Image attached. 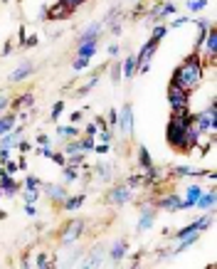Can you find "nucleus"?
Returning a JSON list of instances; mask_svg holds the SVG:
<instances>
[{
	"label": "nucleus",
	"mask_w": 217,
	"mask_h": 269,
	"mask_svg": "<svg viewBox=\"0 0 217 269\" xmlns=\"http://www.w3.org/2000/svg\"><path fill=\"white\" fill-rule=\"evenodd\" d=\"M8 106H10V99H8V97H5V94H0V114L5 111V109H8Z\"/></svg>",
	"instance_id": "nucleus-53"
},
{
	"label": "nucleus",
	"mask_w": 217,
	"mask_h": 269,
	"mask_svg": "<svg viewBox=\"0 0 217 269\" xmlns=\"http://www.w3.org/2000/svg\"><path fill=\"white\" fill-rule=\"evenodd\" d=\"M215 203H217V190H215V185H212V188L203 190V195L198 198L195 208L203 210V213H207V210H215Z\"/></svg>",
	"instance_id": "nucleus-13"
},
{
	"label": "nucleus",
	"mask_w": 217,
	"mask_h": 269,
	"mask_svg": "<svg viewBox=\"0 0 217 269\" xmlns=\"http://www.w3.org/2000/svg\"><path fill=\"white\" fill-rule=\"evenodd\" d=\"M79 119H82V111H74V114H72V121H74V124H77Z\"/></svg>",
	"instance_id": "nucleus-60"
},
{
	"label": "nucleus",
	"mask_w": 217,
	"mask_h": 269,
	"mask_svg": "<svg viewBox=\"0 0 217 269\" xmlns=\"http://www.w3.org/2000/svg\"><path fill=\"white\" fill-rule=\"evenodd\" d=\"M192 126H195V131L200 136L210 133V139H215L217 136V101L215 99L210 101L200 114H192Z\"/></svg>",
	"instance_id": "nucleus-3"
},
{
	"label": "nucleus",
	"mask_w": 217,
	"mask_h": 269,
	"mask_svg": "<svg viewBox=\"0 0 217 269\" xmlns=\"http://www.w3.org/2000/svg\"><path fill=\"white\" fill-rule=\"evenodd\" d=\"M126 185H129L131 190H136V188H141V185H146L143 170H141V173H133V175H129V178H126Z\"/></svg>",
	"instance_id": "nucleus-32"
},
{
	"label": "nucleus",
	"mask_w": 217,
	"mask_h": 269,
	"mask_svg": "<svg viewBox=\"0 0 217 269\" xmlns=\"http://www.w3.org/2000/svg\"><path fill=\"white\" fill-rule=\"evenodd\" d=\"M207 3L210 0H188L185 8H188V13H203L205 8H207Z\"/></svg>",
	"instance_id": "nucleus-35"
},
{
	"label": "nucleus",
	"mask_w": 217,
	"mask_h": 269,
	"mask_svg": "<svg viewBox=\"0 0 217 269\" xmlns=\"http://www.w3.org/2000/svg\"><path fill=\"white\" fill-rule=\"evenodd\" d=\"M116 131L121 136H131L133 133V104H124L118 111V121H116Z\"/></svg>",
	"instance_id": "nucleus-8"
},
{
	"label": "nucleus",
	"mask_w": 217,
	"mask_h": 269,
	"mask_svg": "<svg viewBox=\"0 0 217 269\" xmlns=\"http://www.w3.org/2000/svg\"><path fill=\"white\" fill-rule=\"evenodd\" d=\"M94 151H97L99 156H104V153H109V151H111V143H97V146H94Z\"/></svg>",
	"instance_id": "nucleus-49"
},
{
	"label": "nucleus",
	"mask_w": 217,
	"mask_h": 269,
	"mask_svg": "<svg viewBox=\"0 0 217 269\" xmlns=\"http://www.w3.org/2000/svg\"><path fill=\"white\" fill-rule=\"evenodd\" d=\"M156 213H158V208L143 205V208H141V217H138L136 230H138V232H148V230L153 227V222H156Z\"/></svg>",
	"instance_id": "nucleus-11"
},
{
	"label": "nucleus",
	"mask_w": 217,
	"mask_h": 269,
	"mask_svg": "<svg viewBox=\"0 0 217 269\" xmlns=\"http://www.w3.org/2000/svg\"><path fill=\"white\" fill-rule=\"evenodd\" d=\"M84 136H91V139H97V136H99V126H97V121L87 124V128H84Z\"/></svg>",
	"instance_id": "nucleus-46"
},
{
	"label": "nucleus",
	"mask_w": 217,
	"mask_h": 269,
	"mask_svg": "<svg viewBox=\"0 0 217 269\" xmlns=\"http://www.w3.org/2000/svg\"><path fill=\"white\" fill-rule=\"evenodd\" d=\"M22 188H25V190H42V181H40L37 175H25Z\"/></svg>",
	"instance_id": "nucleus-31"
},
{
	"label": "nucleus",
	"mask_w": 217,
	"mask_h": 269,
	"mask_svg": "<svg viewBox=\"0 0 217 269\" xmlns=\"http://www.w3.org/2000/svg\"><path fill=\"white\" fill-rule=\"evenodd\" d=\"M97 50H99V40H84V42L77 44V57L91 59V57L97 55Z\"/></svg>",
	"instance_id": "nucleus-18"
},
{
	"label": "nucleus",
	"mask_w": 217,
	"mask_h": 269,
	"mask_svg": "<svg viewBox=\"0 0 217 269\" xmlns=\"http://www.w3.org/2000/svg\"><path fill=\"white\" fill-rule=\"evenodd\" d=\"M0 193H3V198H15L20 193V183H15V178L10 173L0 175Z\"/></svg>",
	"instance_id": "nucleus-12"
},
{
	"label": "nucleus",
	"mask_w": 217,
	"mask_h": 269,
	"mask_svg": "<svg viewBox=\"0 0 217 269\" xmlns=\"http://www.w3.org/2000/svg\"><path fill=\"white\" fill-rule=\"evenodd\" d=\"M10 52H13V42H8L5 47H3V57H8Z\"/></svg>",
	"instance_id": "nucleus-59"
},
{
	"label": "nucleus",
	"mask_w": 217,
	"mask_h": 269,
	"mask_svg": "<svg viewBox=\"0 0 217 269\" xmlns=\"http://www.w3.org/2000/svg\"><path fill=\"white\" fill-rule=\"evenodd\" d=\"M15 148H17L20 153H28V151H32V143H30V141H22V139H17Z\"/></svg>",
	"instance_id": "nucleus-47"
},
{
	"label": "nucleus",
	"mask_w": 217,
	"mask_h": 269,
	"mask_svg": "<svg viewBox=\"0 0 217 269\" xmlns=\"http://www.w3.org/2000/svg\"><path fill=\"white\" fill-rule=\"evenodd\" d=\"M35 143H37V146H50V136H47V133H37Z\"/></svg>",
	"instance_id": "nucleus-51"
},
{
	"label": "nucleus",
	"mask_w": 217,
	"mask_h": 269,
	"mask_svg": "<svg viewBox=\"0 0 217 269\" xmlns=\"http://www.w3.org/2000/svg\"><path fill=\"white\" fill-rule=\"evenodd\" d=\"M89 62H91V59H87V57H74L72 70H74V72H84V70L89 67Z\"/></svg>",
	"instance_id": "nucleus-38"
},
{
	"label": "nucleus",
	"mask_w": 217,
	"mask_h": 269,
	"mask_svg": "<svg viewBox=\"0 0 217 269\" xmlns=\"http://www.w3.org/2000/svg\"><path fill=\"white\" fill-rule=\"evenodd\" d=\"M116 121H118V109H111L109 116H106V126L111 128V131H116Z\"/></svg>",
	"instance_id": "nucleus-42"
},
{
	"label": "nucleus",
	"mask_w": 217,
	"mask_h": 269,
	"mask_svg": "<svg viewBox=\"0 0 217 269\" xmlns=\"http://www.w3.org/2000/svg\"><path fill=\"white\" fill-rule=\"evenodd\" d=\"M35 267H40V269H50V267H55V264L50 262V257L44 255V252H40V255L35 257Z\"/></svg>",
	"instance_id": "nucleus-37"
},
{
	"label": "nucleus",
	"mask_w": 217,
	"mask_h": 269,
	"mask_svg": "<svg viewBox=\"0 0 217 269\" xmlns=\"http://www.w3.org/2000/svg\"><path fill=\"white\" fill-rule=\"evenodd\" d=\"M25 213H28L30 217H35V215H37V208H35V205H25Z\"/></svg>",
	"instance_id": "nucleus-58"
},
{
	"label": "nucleus",
	"mask_w": 217,
	"mask_h": 269,
	"mask_svg": "<svg viewBox=\"0 0 217 269\" xmlns=\"http://www.w3.org/2000/svg\"><path fill=\"white\" fill-rule=\"evenodd\" d=\"M129 252V242L126 240H116L114 247L109 250V259H111V264H121L124 262V257Z\"/></svg>",
	"instance_id": "nucleus-14"
},
{
	"label": "nucleus",
	"mask_w": 217,
	"mask_h": 269,
	"mask_svg": "<svg viewBox=\"0 0 217 269\" xmlns=\"http://www.w3.org/2000/svg\"><path fill=\"white\" fill-rule=\"evenodd\" d=\"M50 158H52L57 166H67V156H64V153H55V151H52V156Z\"/></svg>",
	"instance_id": "nucleus-50"
},
{
	"label": "nucleus",
	"mask_w": 217,
	"mask_h": 269,
	"mask_svg": "<svg viewBox=\"0 0 217 269\" xmlns=\"http://www.w3.org/2000/svg\"><path fill=\"white\" fill-rule=\"evenodd\" d=\"M106 52H109V57H118V52H121V47L116 42H111L109 47H106Z\"/></svg>",
	"instance_id": "nucleus-52"
},
{
	"label": "nucleus",
	"mask_w": 217,
	"mask_h": 269,
	"mask_svg": "<svg viewBox=\"0 0 217 269\" xmlns=\"http://www.w3.org/2000/svg\"><path fill=\"white\" fill-rule=\"evenodd\" d=\"M188 23H190V17H188V15H180V17H175L173 23H171V25H168V30L183 28V25H188Z\"/></svg>",
	"instance_id": "nucleus-43"
},
{
	"label": "nucleus",
	"mask_w": 217,
	"mask_h": 269,
	"mask_svg": "<svg viewBox=\"0 0 217 269\" xmlns=\"http://www.w3.org/2000/svg\"><path fill=\"white\" fill-rule=\"evenodd\" d=\"M3 168H5L8 173H10V175H13V173H17V170H20V166H17V161H10V158H8V161L3 163Z\"/></svg>",
	"instance_id": "nucleus-48"
},
{
	"label": "nucleus",
	"mask_w": 217,
	"mask_h": 269,
	"mask_svg": "<svg viewBox=\"0 0 217 269\" xmlns=\"http://www.w3.org/2000/svg\"><path fill=\"white\" fill-rule=\"evenodd\" d=\"M203 79H205V62L203 57L198 55V52H190L173 72V84H178L180 89H185V92H195V89H200L203 86Z\"/></svg>",
	"instance_id": "nucleus-1"
},
{
	"label": "nucleus",
	"mask_w": 217,
	"mask_h": 269,
	"mask_svg": "<svg viewBox=\"0 0 217 269\" xmlns=\"http://www.w3.org/2000/svg\"><path fill=\"white\" fill-rule=\"evenodd\" d=\"M57 136L59 139H79V128L77 126H57Z\"/></svg>",
	"instance_id": "nucleus-28"
},
{
	"label": "nucleus",
	"mask_w": 217,
	"mask_h": 269,
	"mask_svg": "<svg viewBox=\"0 0 217 269\" xmlns=\"http://www.w3.org/2000/svg\"><path fill=\"white\" fill-rule=\"evenodd\" d=\"M0 198H3V193H0Z\"/></svg>",
	"instance_id": "nucleus-62"
},
{
	"label": "nucleus",
	"mask_w": 217,
	"mask_h": 269,
	"mask_svg": "<svg viewBox=\"0 0 217 269\" xmlns=\"http://www.w3.org/2000/svg\"><path fill=\"white\" fill-rule=\"evenodd\" d=\"M94 173H97L102 181H111V166H109L106 161H99V163L94 166Z\"/></svg>",
	"instance_id": "nucleus-27"
},
{
	"label": "nucleus",
	"mask_w": 217,
	"mask_h": 269,
	"mask_svg": "<svg viewBox=\"0 0 217 269\" xmlns=\"http://www.w3.org/2000/svg\"><path fill=\"white\" fill-rule=\"evenodd\" d=\"M62 175H64V181H67V183H74V181H79V178H82L79 168H72V166H62Z\"/></svg>",
	"instance_id": "nucleus-29"
},
{
	"label": "nucleus",
	"mask_w": 217,
	"mask_h": 269,
	"mask_svg": "<svg viewBox=\"0 0 217 269\" xmlns=\"http://www.w3.org/2000/svg\"><path fill=\"white\" fill-rule=\"evenodd\" d=\"M165 35H168V25H163V20H160V25H156V28H153V35H151V37H156V40H163Z\"/></svg>",
	"instance_id": "nucleus-41"
},
{
	"label": "nucleus",
	"mask_w": 217,
	"mask_h": 269,
	"mask_svg": "<svg viewBox=\"0 0 217 269\" xmlns=\"http://www.w3.org/2000/svg\"><path fill=\"white\" fill-rule=\"evenodd\" d=\"M190 124H192V114H190V109L171 114V121H168V128H165V141L171 143V148L180 151L183 133H185V128H188Z\"/></svg>",
	"instance_id": "nucleus-2"
},
{
	"label": "nucleus",
	"mask_w": 217,
	"mask_h": 269,
	"mask_svg": "<svg viewBox=\"0 0 217 269\" xmlns=\"http://www.w3.org/2000/svg\"><path fill=\"white\" fill-rule=\"evenodd\" d=\"M5 217H8V213H5V210H0V220H5Z\"/></svg>",
	"instance_id": "nucleus-61"
},
{
	"label": "nucleus",
	"mask_w": 217,
	"mask_h": 269,
	"mask_svg": "<svg viewBox=\"0 0 217 269\" xmlns=\"http://www.w3.org/2000/svg\"><path fill=\"white\" fill-rule=\"evenodd\" d=\"M79 146H82V153H89V151H94L97 141L91 136H84V139H79Z\"/></svg>",
	"instance_id": "nucleus-40"
},
{
	"label": "nucleus",
	"mask_w": 217,
	"mask_h": 269,
	"mask_svg": "<svg viewBox=\"0 0 217 269\" xmlns=\"http://www.w3.org/2000/svg\"><path fill=\"white\" fill-rule=\"evenodd\" d=\"M42 193L50 198V203H57V205H62L64 198L69 195L67 188H64L62 183H42Z\"/></svg>",
	"instance_id": "nucleus-10"
},
{
	"label": "nucleus",
	"mask_w": 217,
	"mask_h": 269,
	"mask_svg": "<svg viewBox=\"0 0 217 269\" xmlns=\"http://www.w3.org/2000/svg\"><path fill=\"white\" fill-rule=\"evenodd\" d=\"M64 156H72V153H82V146H79V139H72L69 143H64Z\"/></svg>",
	"instance_id": "nucleus-36"
},
{
	"label": "nucleus",
	"mask_w": 217,
	"mask_h": 269,
	"mask_svg": "<svg viewBox=\"0 0 217 269\" xmlns=\"http://www.w3.org/2000/svg\"><path fill=\"white\" fill-rule=\"evenodd\" d=\"M131 200H133V190H131L126 183L114 185V188L109 190V195H106V203H109V205H116V208H121V205H129Z\"/></svg>",
	"instance_id": "nucleus-7"
},
{
	"label": "nucleus",
	"mask_w": 217,
	"mask_h": 269,
	"mask_svg": "<svg viewBox=\"0 0 217 269\" xmlns=\"http://www.w3.org/2000/svg\"><path fill=\"white\" fill-rule=\"evenodd\" d=\"M15 121H17V114H15V111H3V114H0V136H3V133H8V131H13Z\"/></svg>",
	"instance_id": "nucleus-22"
},
{
	"label": "nucleus",
	"mask_w": 217,
	"mask_h": 269,
	"mask_svg": "<svg viewBox=\"0 0 217 269\" xmlns=\"http://www.w3.org/2000/svg\"><path fill=\"white\" fill-rule=\"evenodd\" d=\"M84 3H87V0H59V5H62V8H67L69 13H74L77 8H82Z\"/></svg>",
	"instance_id": "nucleus-39"
},
{
	"label": "nucleus",
	"mask_w": 217,
	"mask_h": 269,
	"mask_svg": "<svg viewBox=\"0 0 217 269\" xmlns=\"http://www.w3.org/2000/svg\"><path fill=\"white\" fill-rule=\"evenodd\" d=\"M203 185L200 183H190L188 188H185V195H183V200L188 203V210H195V203H198V198L203 195Z\"/></svg>",
	"instance_id": "nucleus-16"
},
{
	"label": "nucleus",
	"mask_w": 217,
	"mask_h": 269,
	"mask_svg": "<svg viewBox=\"0 0 217 269\" xmlns=\"http://www.w3.org/2000/svg\"><path fill=\"white\" fill-rule=\"evenodd\" d=\"M156 208L165 210V213H183L185 210V200L180 195H163V198L156 200Z\"/></svg>",
	"instance_id": "nucleus-9"
},
{
	"label": "nucleus",
	"mask_w": 217,
	"mask_h": 269,
	"mask_svg": "<svg viewBox=\"0 0 217 269\" xmlns=\"http://www.w3.org/2000/svg\"><path fill=\"white\" fill-rule=\"evenodd\" d=\"M158 44H160V40L151 37V40L138 50V55H136V74H146V72L151 70V59L158 52Z\"/></svg>",
	"instance_id": "nucleus-5"
},
{
	"label": "nucleus",
	"mask_w": 217,
	"mask_h": 269,
	"mask_svg": "<svg viewBox=\"0 0 217 269\" xmlns=\"http://www.w3.org/2000/svg\"><path fill=\"white\" fill-rule=\"evenodd\" d=\"M35 44H37V35H32V37H28L22 47H35Z\"/></svg>",
	"instance_id": "nucleus-56"
},
{
	"label": "nucleus",
	"mask_w": 217,
	"mask_h": 269,
	"mask_svg": "<svg viewBox=\"0 0 217 269\" xmlns=\"http://www.w3.org/2000/svg\"><path fill=\"white\" fill-rule=\"evenodd\" d=\"M97 84H99V72H97V74H91V79H89L84 86H79V89H77V94H79V97H84V94H89V92H91Z\"/></svg>",
	"instance_id": "nucleus-34"
},
{
	"label": "nucleus",
	"mask_w": 217,
	"mask_h": 269,
	"mask_svg": "<svg viewBox=\"0 0 217 269\" xmlns=\"http://www.w3.org/2000/svg\"><path fill=\"white\" fill-rule=\"evenodd\" d=\"M111 82H114V84H118V82H121V62L111 64Z\"/></svg>",
	"instance_id": "nucleus-44"
},
{
	"label": "nucleus",
	"mask_w": 217,
	"mask_h": 269,
	"mask_svg": "<svg viewBox=\"0 0 217 269\" xmlns=\"http://www.w3.org/2000/svg\"><path fill=\"white\" fill-rule=\"evenodd\" d=\"M32 104H35V94H32V92H25V94H20L17 99H13L10 109H13V111H20V109H32Z\"/></svg>",
	"instance_id": "nucleus-20"
},
{
	"label": "nucleus",
	"mask_w": 217,
	"mask_h": 269,
	"mask_svg": "<svg viewBox=\"0 0 217 269\" xmlns=\"http://www.w3.org/2000/svg\"><path fill=\"white\" fill-rule=\"evenodd\" d=\"M104 32V23H91L87 30H82V35H79V42H84V40H99Z\"/></svg>",
	"instance_id": "nucleus-19"
},
{
	"label": "nucleus",
	"mask_w": 217,
	"mask_h": 269,
	"mask_svg": "<svg viewBox=\"0 0 217 269\" xmlns=\"http://www.w3.org/2000/svg\"><path fill=\"white\" fill-rule=\"evenodd\" d=\"M25 40H28V32H25V28H20V32H17V42H20V47L25 44Z\"/></svg>",
	"instance_id": "nucleus-54"
},
{
	"label": "nucleus",
	"mask_w": 217,
	"mask_h": 269,
	"mask_svg": "<svg viewBox=\"0 0 217 269\" xmlns=\"http://www.w3.org/2000/svg\"><path fill=\"white\" fill-rule=\"evenodd\" d=\"M151 166H153V158H151V153H148V148L141 143V146H138V168L148 170Z\"/></svg>",
	"instance_id": "nucleus-25"
},
{
	"label": "nucleus",
	"mask_w": 217,
	"mask_h": 269,
	"mask_svg": "<svg viewBox=\"0 0 217 269\" xmlns=\"http://www.w3.org/2000/svg\"><path fill=\"white\" fill-rule=\"evenodd\" d=\"M69 10H67V8H62V5H52V8H50V10H47V17H50V20H64V17H69Z\"/></svg>",
	"instance_id": "nucleus-26"
},
{
	"label": "nucleus",
	"mask_w": 217,
	"mask_h": 269,
	"mask_svg": "<svg viewBox=\"0 0 217 269\" xmlns=\"http://www.w3.org/2000/svg\"><path fill=\"white\" fill-rule=\"evenodd\" d=\"M62 111H64V101H57V104L52 106V111H50V119H52V121H57Z\"/></svg>",
	"instance_id": "nucleus-45"
},
{
	"label": "nucleus",
	"mask_w": 217,
	"mask_h": 269,
	"mask_svg": "<svg viewBox=\"0 0 217 269\" xmlns=\"http://www.w3.org/2000/svg\"><path fill=\"white\" fill-rule=\"evenodd\" d=\"M84 163H87V158L84 153H72V156H67V166H72V168H84Z\"/></svg>",
	"instance_id": "nucleus-33"
},
{
	"label": "nucleus",
	"mask_w": 217,
	"mask_h": 269,
	"mask_svg": "<svg viewBox=\"0 0 217 269\" xmlns=\"http://www.w3.org/2000/svg\"><path fill=\"white\" fill-rule=\"evenodd\" d=\"M32 72H35V64H32V62H22V64H20V67H17V70H15L8 79H10V84H20V82H25V79H28Z\"/></svg>",
	"instance_id": "nucleus-15"
},
{
	"label": "nucleus",
	"mask_w": 217,
	"mask_h": 269,
	"mask_svg": "<svg viewBox=\"0 0 217 269\" xmlns=\"http://www.w3.org/2000/svg\"><path fill=\"white\" fill-rule=\"evenodd\" d=\"M84 230H87V220H79V217L69 220V222L64 225V230H62V235H59V244H62V247H74L77 242L82 240Z\"/></svg>",
	"instance_id": "nucleus-4"
},
{
	"label": "nucleus",
	"mask_w": 217,
	"mask_h": 269,
	"mask_svg": "<svg viewBox=\"0 0 217 269\" xmlns=\"http://www.w3.org/2000/svg\"><path fill=\"white\" fill-rule=\"evenodd\" d=\"M121 74H124L126 79H133V77H136V55H129L121 62Z\"/></svg>",
	"instance_id": "nucleus-23"
},
{
	"label": "nucleus",
	"mask_w": 217,
	"mask_h": 269,
	"mask_svg": "<svg viewBox=\"0 0 217 269\" xmlns=\"http://www.w3.org/2000/svg\"><path fill=\"white\" fill-rule=\"evenodd\" d=\"M20 193H22V200H25L28 205H35V203L40 200V195H42V190H25L22 185H20Z\"/></svg>",
	"instance_id": "nucleus-30"
},
{
	"label": "nucleus",
	"mask_w": 217,
	"mask_h": 269,
	"mask_svg": "<svg viewBox=\"0 0 217 269\" xmlns=\"http://www.w3.org/2000/svg\"><path fill=\"white\" fill-rule=\"evenodd\" d=\"M10 151H13V148H0V163H5V161L10 158Z\"/></svg>",
	"instance_id": "nucleus-55"
},
{
	"label": "nucleus",
	"mask_w": 217,
	"mask_h": 269,
	"mask_svg": "<svg viewBox=\"0 0 217 269\" xmlns=\"http://www.w3.org/2000/svg\"><path fill=\"white\" fill-rule=\"evenodd\" d=\"M87 203V195L84 193H79V195H67L64 203H62V210H67V213H74V210H82V205Z\"/></svg>",
	"instance_id": "nucleus-17"
},
{
	"label": "nucleus",
	"mask_w": 217,
	"mask_h": 269,
	"mask_svg": "<svg viewBox=\"0 0 217 269\" xmlns=\"http://www.w3.org/2000/svg\"><path fill=\"white\" fill-rule=\"evenodd\" d=\"M175 175H185V178H203V168H192V166H175Z\"/></svg>",
	"instance_id": "nucleus-24"
},
{
	"label": "nucleus",
	"mask_w": 217,
	"mask_h": 269,
	"mask_svg": "<svg viewBox=\"0 0 217 269\" xmlns=\"http://www.w3.org/2000/svg\"><path fill=\"white\" fill-rule=\"evenodd\" d=\"M168 104H171V114L183 111V109H190V92L180 89L178 84H168Z\"/></svg>",
	"instance_id": "nucleus-6"
},
{
	"label": "nucleus",
	"mask_w": 217,
	"mask_h": 269,
	"mask_svg": "<svg viewBox=\"0 0 217 269\" xmlns=\"http://www.w3.org/2000/svg\"><path fill=\"white\" fill-rule=\"evenodd\" d=\"M102 259H104V247H102V244H97V247H94V252H91L89 257H84L82 267H102V264H104Z\"/></svg>",
	"instance_id": "nucleus-21"
},
{
	"label": "nucleus",
	"mask_w": 217,
	"mask_h": 269,
	"mask_svg": "<svg viewBox=\"0 0 217 269\" xmlns=\"http://www.w3.org/2000/svg\"><path fill=\"white\" fill-rule=\"evenodd\" d=\"M121 20H118V23H114V25H111V35H121Z\"/></svg>",
	"instance_id": "nucleus-57"
}]
</instances>
